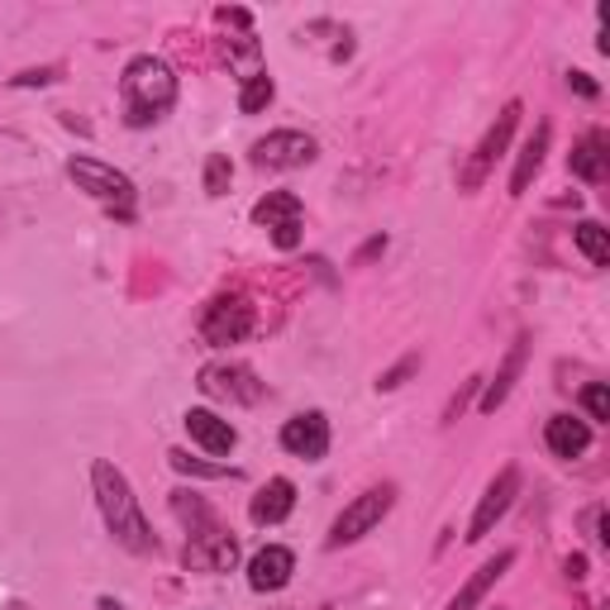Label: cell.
Wrapping results in <instances>:
<instances>
[{"label":"cell","instance_id":"1","mask_svg":"<svg viewBox=\"0 0 610 610\" xmlns=\"http://www.w3.org/2000/svg\"><path fill=\"white\" fill-rule=\"evenodd\" d=\"M91 491H95V506H101V520H105L110 535H115V543H124L130 553H157V539H153L149 520H143L130 477H124L110 458L91 462Z\"/></svg>","mask_w":610,"mask_h":610},{"label":"cell","instance_id":"2","mask_svg":"<svg viewBox=\"0 0 610 610\" xmlns=\"http://www.w3.org/2000/svg\"><path fill=\"white\" fill-rule=\"evenodd\" d=\"M120 95H124V124L143 130V124H157L176 105V72L172 62L143 53L134 58L120 77Z\"/></svg>","mask_w":610,"mask_h":610},{"label":"cell","instance_id":"3","mask_svg":"<svg viewBox=\"0 0 610 610\" xmlns=\"http://www.w3.org/2000/svg\"><path fill=\"white\" fill-rule=\"evenodd\" d=\"M68 176L77 182V191H87V196L101 201L105 211H115V215L134 211V182L124 172H115L110 163H101V157H72Z\"/></svg>","mask_w":610,"mask_h":610},{"label":"cell","instance_id":"4","mask_svg":"<svg viewBox=\"0 0 610 610\" xmlns=\"http://www.w3.org/2000/svg\"><path fill=\"white\" fill-rule=\"evenodd\" d=\"M392 506H396V487H367L363 496H353L339 510V520L329 525V549H344V543H358L363 535H373L392 516Z\"/></svg>","mask_w":610,"mask_h":610},{"label":"cell","instance_id":"5","mask_svg":"<svg viewBox=\"0 0 610 610\" xmlns=\"http://www.w3.org/2000/svg\"><path fill=\"white\" fill-rule=\"evenodd\" d=\"M520 115H525V105H520V101H510V105L501 110V115H496V124H491L487 134H481V143H477L472 157H468V167H462V176H458V186H462V191H477V186L491 176V167L501 163V153H506L510 134H516Z\"/></svg>","mask_w":610,"mask_h":610},{"label":"cell","instance_id":"6","mask_svg":"<svg viewBox=\"0 0 610 610\" xmlns=\"http://www.w3.org/2000/svg\"><path fill=\"white\" fill-rule=\"evenodd\" d=\"M201 392L211 400H230V406H253V400H263V382L244 363H205Z\"/></svg>","mask_w":610,"mask_h":610},{"label":"cell","instance_id":"7","mask_svg":"<svg viewBox=\"0 0 610 610\" xmlns=\"http://www.w3.org/2000/svg\"><path fill=\"white\" fill-rule=\"evenodd\" d=\"M205 344H238L253 334V305L244 296H215L201 315Z\"/></svg>","mask_w":610,"mask_h":610},{"label":"cell","instance_id":"8","mask_svg":"<svg viewBox=\"0 0 610 610\" xmlns=\"http://www.w3.org/2000/svg\"><path fill=\"white\" fill-rule=\"evenodd\" d=\"M516 496H520V468H501L491 477V487L481 491V501H477V516H472V525H468V543H481L496 529V520L506 516L510 506H516Z\"/></svg>","mask_w":610,"mask_h":610},{"label":"cell","instance_id":"9","mask_svg":"<svg viewBox=\"0 0 610 610\" xmlns=\"http://www.w3.org/2000/svg\"><path fill=\"white\" fill-rule=\"evenodd\" d=\"M315 139L301 134V130H277L253 143V163L258 167H277V172H292V167H311L315 163Z\"/></svg>","mask_w":610,"mask_h":610},{"label":"cell","instance_id":"10","mask_svg":"<svg viewBox=\"0 0 610 610\" xmlns=\"http://www.w3.org/2000/svg\"><path fill=\"white\" fill-rule=\"evenodd\" d=\"M282 448L292 458H305V462H319L329 454V420L319 410H305V415H292L282 425Z\"/></svg>","mask_w":610,"mask_h":610},{"label":"cell","instance_id":"11","mask_svg":"<svg viewBox=\"0 0 610 610\" xmlns=\"http://www.w3.org/2000/svg\"><path fill=\"white\" fill-rule=\"evenodd\" d=\"M182 563L191 572H230L238 563V543L234 535H224V529H201L196 539H186V553H182Z\"/></svg>","mask_w":610,"mask_h":610},{"label":"cell","instance_id":"12","mask_svg":"<svg viewBox=\"0 0 610 610\" xmlns=\"http://www.w3.org/2000/svg\"><path fill=\"white\" fill-rule=\"evenodd\" d=\"M292 572H296V553L282 549V543H267V549H258L248 558V587L253 591H282L292 582Z\"/></svg>","mask_w":610,"mask_h":610},{"label":"cell","instance_id":"13","mask_svg":"<svg viewBox=\"0 0 610 610\" xmlns=\"http://www.w3.org/2000/svg\"><path fill=\"white\" fill-rule=\"evenodd\" d=\"M182 425H186V435L196 439L205 454H215V458H224V454H234V444H238V429L230 425V420H220L215 410H186L182 415Z\"/></svg>","mask_w":610,"mask_h":610},{"label":"cell","instance_id":"14","mask_svg":"<svg viewBox=\"0 0 610 610\" xmlns=\"http://www.w3.org/2000/svg\"><path fill=\"white\" fill-rule=\"evenodd\" d=\"M510 563H516V549H501L496 558H487V563H481V568L468 577V582H462L458 597L448 601V610H477L481 601H487V591H491V587L506 577V568H510Z\"/></svg>","mask_w":610,"mask_h":610},{"label":"cell","instance_id":"15","mask_svg":"<svg viewBox=\"0 0 610 610\" xmlns=\"http://www.w3.org/2000/svg\"><path fill=\"white\" fill-rule=\"evenodd\" d=\"M543 444H549L553 458H582L591 448V425L577 420V415H553V420L543 425Z\"/></svg>","mask_w":610,"mask_h":610},{"label":"cell","instance_id":"16","mask_svg":"<svg viewBox=\"0 0 610 610\" xmlns=\"http://www.w3.org/2000/svg\"><path fill=\"white\" fill-rule=\"evenodd\" d=\"M549 139H553L549 120H539V124H535V134L525 139V149H520V157H516V172H510V196H525L529 182H535V176H539V167H543V153H549Z\"/></svg>","mask_w":610,"mask_h":610},{"label":"cell","instance_id":"17","mask_svg":"<svg viewBox=\"0 0 610 610\" xmlns=\"http://www.w3.org/2000/svg\"><path fill=\"white\" fill-rule=\"evenodd\" d=\"M296 510V487L286 477H272L267 487L253 496V506H248V516H253V525H282L286 516Z\"/></svg>","mask_w":610,"mask_h":610},{"label":"cell","instance_id":"18","mask_svg":"<svg viewBox=\"0 0 610 610\" xmlns=\"http://www.w3.org/2000/svg\"><path fill=\"white\" fill-rule=\"evenodd\" d=\"M525 339L520 344H510V353H506V363H501V373H496V382H487V392H481V410H496V406H506V396H510V387H516V377H520V367H525Z\"/></svg>","mask_w":610,"mask_h":610},{"label":"cell","instance_id":"19","mask_svg":"<svg viewBox=\"0 0 610 610\" xmlns=\"http://www.w3.org/2000/svg\"><path fill=\"white\" fill-rule=\"evenodd\" d=\"M568 172L582 182H601L606 176V134H587L568 157Z\"/></svg>","mask_w":610,"mask_h":610},{"label":"cell","instance_id":"20","mask_svg":"<svg viewBox=\"0 0 610 610\" xmlns=\"http://www.w3.org/2000/svg\"><path fill=\"white\" fill-rule=\"evenodd\" d=\"M286 220H301V201L292 191H267V196L253 205V224H267V230H277Z\"/></svg>","mask_w":610,"mask_h":610},{"label":"cell","instance_id":"21","mask_svg":"<svg viewBox=\"0 0 610 610\" xmlns=\"http://www.w3.org/2000/svg\"><path fill=\"white\" fill-rule=\"evenodd\" d=\"M272 95H277L272 77L253 72V77H244V91H238V110H244V115H263V110L272 105Z\"/></svg>","mask_w":610,"mask_h":610},{"label":"cell","instance_id":"22","mask_svg":"<svg viewBox=\"0 0 610 610\" xmlns=\"http://www.w3.org/2000/svg\"><path fill=\"white\" fill-rule=\"evenodd\" d=\"M572 238H577V248L587 253V263H597V267H606L610 263V238H606V230L597 220H582L572 230Z\"/></svg>","mask_w":610,"mask_h":610},{"label":"cell","instance_id":"23","mask_svg":"<svg viewBox=\"0 0 610 610\" xmlns=\"http://www.w3.org/2000/svg\"><path fill=\"white\" fill-rule=\"evenodd\" d=\"M167 462H172V468L182 472V477H234L230 462H205V458H191L186 448H172Z\"/></svg>","mask_w":610,"mask_h":610},{"label":"cell","instance_id":"24","mask_svg":"<svg viewBox=\"0 0 610 610\" xmlns=\"http://www.w3.org/2000/svg\"><path fill=\"white\" fill-rule=\"evenodd\" d=\"M172 510H176V516H182V520L191 525V535H201V529H211V510H205V506H201L191 491H176V496H172Z\"/></svg>","mask_w":610,"mask_h":610},{"label":"cell","instance_id":"25","mask_svg":"<svg viewBox=\"0 0 610 610\" xmlns=\"http://www.w3.org/2000/svg\"><path fill=\"white\" fill-rule=\"evenodd\" d=\"M230 182H234L230 157H224V153H211V157H205V191H211V196H224V191H230Z\"/></svg>","mask_w":610,"mask_h":610},{"label":"cell","instance_id":"26","mask_svg":"<svg viewBox=\"0 0 610 610\" xmlns=\"http://www.w3.org/2000/svg\"><path fill=\"white\" fill-rule=\"evenodd\" d=\"M582 406H587L591 420H610V392L601 387V382H591V387L582 392Z\"/></svg>","mask_w":610,"mask_h":610},{"label":"cell","instance_id":"27","mask_svg":"<svg viewBox=\"0 0 610 610\" xmlns=\"http://www.w3.org/2000/svg\"><path fill=\"white\" fill-rule=\"evenodd\" d=\"M272 244H277V248H296L301 244V220L277 224V230H272Z\"/></svg>","mask_w":610,"mask_h":610},{"label":"cell","instance_id":"28","mask_svg":"<svg viewBox=\"0 0 610 610\" xmlns=\"http://www.w3.org/2000/svg\"><path fill=\"white\" fill-rule=\"evenodd\" d=\"M415 367H420V358H415V353H410V358H406V363H400V367H392V373H387V377H382V382H377V387H382V392H392V387H400V377H410V373H415Z\"/></svg>","mask_w":610,"mask_h":610},{"label":"cell","instance_id":"29","mask_svg":"<svg viewBox=\"0 0 610 610\" xmlns=\"http://www.w3.org/2000/svg\"><path fill=\"white\" fill-rule=\"evenodd\" d=\"M568 87H572L577 95H582V101H597V95H601V87H597V82H591V77H587V72H568Z\"/></svg>","mask_w":610,"mask_h":610},{"label":"cell","instance_id":"30","mask_svg":"<svg viewBox=\"0 0 610 610\" xmlns=\"http://www.w3.org/2000/svg\"><path fill=\"white\" fill-rule=\"evenodd\" d=\"M220 24H238V29H248V24H253V14H248V10H220Z\"/></svg>","mask_w":610,"mask_h":610},{"label":"cell","instance_id":"31","mask_svg":"<svg viewBox=\"0 0 610 610\" xmlns=\"http://www.w3.org/2000/svg\"><path fill=\"white\" fill-rule=\"evenodd\" d=\"M563 572L572 577V582H582V577H587V558H582V553H572L568 563H563Z\"/></svg>","mask_w":610,"mask_h":610},{"label":"cell","instance_id":"32","mask_svg":"<svg viewBox=\"0 0 610 610\" xmlns=\"http://www.w3.org/2000/svg\"><path fill=\"white\" fill-rule=\"evenodd\" d=\"M101 610H124L120 601H110V597H101Z\"/></svg>","mask_w":610,"mask_h":610},{"label":"cell","instance_id":"33","mask_svg":"<svg viewBox=\"0 0 610 610\" xmlns=\"http://www.w3.org/2000/svg\"><path fill=\"white\" fill-rule=\"evenodd\" d=\"M6 610H29V606H24V601H10V606H6Z\"/></svg>","mask_w":610,"mask_h":610}]
</instances>
